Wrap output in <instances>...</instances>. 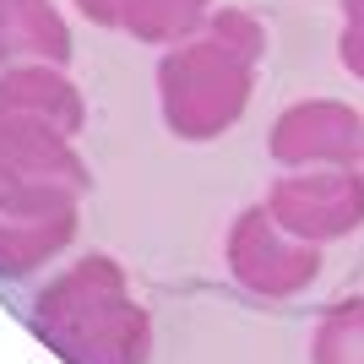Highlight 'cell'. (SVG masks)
<instances>
[{
	"instance_id": "obj_1",
	"label": "cell",
	"mask_w": 364,
	"mask_h": 364,
	"mask_svg": "<svg viewBox=\"0 0 364 364\" xmlns=\"http://www.w3.org/2000/svg\"><path fill=\"white\" fill-rule=\"evenodd\" d=\"M267 60V28L245 6H213L191 38L158 60V114L180 141H218L245 120L256 71Z\"/></svg>"
},
{
	"instance_id": "obj_2",
	"label": "cell",
	"mask_w": 364,
	"mask_h": 364,
	"mask_svg": "<svg viewBox=\"0 0 364 364\" xmlns=\"http://www.w3.org/2000/svg\"><path fill=\"white\" fill-rule=\"evenodd\" d=\"M33 337L65 364H147L152 316L131 294V277L114 256L92 250L49 277L28 304Z\"/></svg>"
},
{
	"instance_id": "obj_3",
	"label": "cell",
	"mask_w": 364,
	"mask_h": 364,
	"mask_svg": "<svg viewBox=\"0 0 364 364\" xmlns=\"http://www.w3.org/2000/svg\"><path fill=\"white\" fill-rule=\"evenodd\" d=\"M92 191V168L76 152V136L55 120L0 114V213L55 218L82 213Z\"/></svg>"
},
{
	"instance_id": "obj_4",
	"label": "cell",
	"mask_w": 364,
	"mask_h": 364,
	"mask_svg": "<svg viewBox=\"0 0 364 364\" xmlns=\"http://www.w3.org/2000/svg\"><path fill=\"white\" fill-rule=\"evenodd\" d=\"M223 256H228L234 283L261 294V299H294V294H304L321 272V245L289 234V228L267 213V201H261V207H245V213L234 218Z\"/></svg>"
},
{
	"instance_id": "obj_5",
	"label": "cell",
	"mask_w": 364,
	"mask_h": 364,
	"mask_svg": "<svg viewBox=\"0 0 364 364\" xmlns=\"http://www.w3.org/2000/svg\"><path fill=\"white\" fill-rule=\"evenodd\" d=\"M267 213L310 245L364 228V168H289L267 191Z\"/></svg>"
},
{
	"instance_id": "obj_6",
	"label": "cell",
	"mask_w": 364,
	"mask_h": 364,
	"mask_svg": "<svg viewBox=\"0 0 364 364\" xmlns=\"http://www.w3.org/2000/svg\"><path fill=\"white\" fill-rule=\"evenodd\" d=\"M267 152L283 168H364V120L348 104L304 98L277 114Z\"/></svg>"
},
{
	"instance_id": "obj_7",
	"label": "cell",
	"mask_w": 364,
	"mask_h": 364,
	"mask_svg": "<svg viewBox=\"0 0 364 364\" xmlns=\"http://www.w3.org/2000/svg\"><path fill=\"white\" fill-rule=\"evenodd\" d=\"M76 11L87 16L92 28L125 33L136 44H180L213 16V0H76Z\"/></svg>"
},
{
	"instance_id": "obj_8",
	"label": "cell",
	"mask_w": 364,
	"mask_h": 364,
	"mask_svg": "<svg viewBox=\"0 0 364 364\" xmlns=\"http://www.w3.org/2000/svg\"><path fill=\"white\" fill-rule=\"evenodd\" d=\"M0 114L55 120L60 131L82 136V125H87V98H82V87L65 76V65L33 60V65H11V71H0Z\"/></svg>"
},
{
	"instance_id": "obj_9",
	"label": "cell",
	"mask_w": 364,
	"mask_h": 364,
	"mask_svg": "<svg viewBox=\"0 0 364 364\" xmlns=\"http://www.w3.org/2000/svg\"><path fill=\"white\" fill-rule=\"evenodd\" d=\"M76 38L71 22L55 11V0H0V71L11 65H71Z\"/></svg>"
},
{
	"instance_id": "obj_10",
	"label": "cell",
	"mask_w": 364,
	"mask_h": 364,
	"mask_svg": "<svg viewBox=\"0 0 364 364\" xmlns=\"http://www.w3.org/2000/svg\"><path fill=\"white\" fill-rule=\"evenodd\" d=\"M82 213H55V218H11L0 213V283L44 272L55 256H65L76 240Z\"/></svg>"
},
{
	"instance_id": "obj_11",
	"label": "cell",
	"mask_w": 364,
	"mask_h": 364,
	"mask_svg": "<svg viewBox=\"0 0 364 364\" xmlns=\"http://www.w3.org/2000/svg\"><path fill=\"white\" fill-rule=\"evenodd\" d=\"M310 364H364V294L321 316L310 337Z\"/></svg>"
},
{
	"instance_id": "obj_12",
	"label": "cell",
	"mask_w": 364,
	"mask_h": 364,
	"mask_svg": "<svg viewBox=\"0 0 364 364\" xmlns=\"http://www.w3.org/2000/svg\"><path fill=\"white\" fill-rule=\"evenodd\" d=\"M337 55L353 76H364V0H343V38H337Z\"/></svg>"
}]
</instances>
